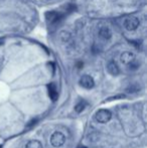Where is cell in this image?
Returning <instances> with one entry per match:
<instances>
[{"label":"cell","instance_id":"9c48e42d","mask_svg":"<svg viewBox=\"0 0 147 148\" xmlns=\"http://www.w3.org/2000/svg\"><path fill=\"white\" fill-rule=\"evenodd\" d=\"M99 35L104 39H110L112 36V32L108 27H102L99 31Z\"/></svg>","mask_w":147,"mask_h":148},{"label":"cell","instance_id":"ba28073f","mask_svg":"<svg viewBox=\"0 0 147 148\" xmlns=\"http://www.w3.org/2000/svg\"><path fill=\"white\" fill-rule=\"evenodd\" d=\"M134 55L130 51H125L121 55V62L123 64H129L130 62H132L134 60Z\"/></svg>","mask_w":147,"mask_h":148},{"label":"cell","instance_id":"8fae6325","mask_svg":"<svg viewBox=\"0 0 147 148\" xmlns=\"http://www.w3.org/2000/svg\"><path fill=\"white\" fill-rule=\"evenodd\" d=\"M86 106H87V103L85 101L79 102V103L77 104L76 106H75V111H76L77 113H81V112H83L85 110Z\"/></svg>","mask_w":147,"mask_h":148},{"label":"cell","instance_id":"5bb4252c","mask_svg":"<svg viewBox=\"0 0 147 148\" xmlns=\"http://www.w3.org/2000/svg\"><path fill=\"white\" fill-rule=\"evenodd\" d=\"M124 97H125L124 95H118V96H115V97H113V98H110V100H119V99H123Z\"/></svg>","mask_w":147,"mask_h":148},{"label":"cell","instance_id":"9a60e30c","mask_svg":"<svg viewBox=\"0 0 147 148\" xmlns=\"http://www.w3.org/2000/svg\"><path fill=\"white\" fill-rule=\"evenodd\" d=\"M3 42H4V41H3V39H2V38H0V45H3Z\"/></svg>","mask_w":147,"mask_h":148},{"label":"cell","instance_id":"7c38bea8","mask_svg":"<svg viewBox=\"0 0 147 148\" xmlns=\"http://www.w3.org/2000/svg\"><path fill=\"white\" fill-rule=\"evenodd\" d=\"M140 90V87L138 85H131L129 86V88L127 89V92L128 93H136Z\"/></svg>","mask_w":147,"mask_h":148},{"label":"cell","instance_id":"3957f363","mask_svg":"<svg viewBox=\"0 0 147 148\" xmlns=\"http://www.w3.org/2000/svg\"><path fill=\"white\" fill-rule=\"evenodd\" d=\"M124 25H125V28L127 30H130V31L135 30L136 28L138 27V25H139V20L136 17L131 16V17L126 18L125 22H124Z\"/></svg>","mask_w":147,"mask_h":148},{"label":"cell","instance_id":"7a4b0ae2","mask_svg":"<svg viewBox=\"0 0 147 148\" xmlns=\"http://www.w3.org/2000/svg\"><path fill=\"white\" fill-rule=\"evenodd\" d=\"M112 117V114L109 110H106V109H101L99 110L98 112L96 113V120L98 121L99 123H107L110 121V119Z\"/></svg>","mask_w":147,"mask_h":148},{"label":"cell","instance_id":"4fadbf2b","mask_svg":"<svg viewBox=\"0 0 147 148\" xmlns=\"http://www.w3.org/2000/svg\"><path fill=\"white\" fill-rule=\"evenodd\" d=\"M139 66V64H138V62H130L129 64V69L130 70H132V71H134V70H136V69Z\"/></svg>","mask_w":147,"mask_h":148},{"label":"cell","instance_id":"8992f818","mask_svg":"<svg viewBox=\"0 0 147 148\" xmlns=\"http://www.w3.org/2000/svg\"><path fill=\"white\" fill-rule=\"evenodd\" d=\"M47 91H49V96L51 99V101L55 102L59 98V93H57V87L53 83H51L49 85H47Z\"/></svg>","mask_w":147,"mask_h":148},{"label":"cell","instance_id":"52a82bcc","mask_svg":"<svg viewBox=\"0 0 147 148\" xmlns=\"http://www.w3.org/2000/svg\"><path fill=\"white\" fill-rule=\"evenodd\" d=\"M107 70H108L109 74H111L112 76H117L119 75L120 70H119V66L118 64H116L115 62H110L108 64H107Z\"/></svg>","mask_w":147,"mask_h":148},{"label":"cell","instance_id":"2e32d148","mask_svg":"<svg viewBox=\"0 0 147 148\" xmlns=\"http://www.w3.org/2000/svg\"><path fill=\"white\" fill-rule=\"evenodd\" d=\"M78 148H87L86 146H79Z\"/></svg>","mask_w":147,"mask_h":148},{"label":"cell","instance_id":"6da1fadb","mask_svg":"<svg viewBox=\"0 0 147 148\" xmlns=\"http://www.w3.org/2000/svg\"><path fill=\"white\" fill-rule=\"evenodd\" d=\"M66 136L62 132H55L51 137V143L53 147H61L65 144Z\"/></svg>","mask_w":147,"mask_h":148},{"label":"cell","instance_id":"5b68a950","mask_svg":"<svg viewBox=\"0 0 147 148\" xmlns=\"http://www.w3.org/2000/svg\"><path fill=\"white\" fill-rule=\"evenodd\" d=\"M45 17H46L47 21H49L51 23H59L63 19V15L55 11H47L45 13Z\"/></svg>","mask_w":147,"mask_h":148},{"label":"cell","instance_id":"30bf717a","mask_svg":"<svg viewBox=\"0 0 147 148\" xmlns=\"http://www.w3.org/2000/svg\"><path fill=\"white\" fill-rule=\"evenodd\" d=\"M25 148H42V144L38 140H30L26 143Z\"/></svg>","mask_w":147,"mask_h":148},{"label":"cell","instance_id":"277c9868","mask_svg":"<svg viewBox=\"0 0 147 148\" xmlns=\"http://www.w3.org/2000/svg\"><path fill=\"white\" fill-rule=\"evenodd\" d=\"M80 85L85 89H92L95 86V81L89 75H85L80 79Z\"/></svg>","mask_w":147,"mask_h":148}]
</instances>
